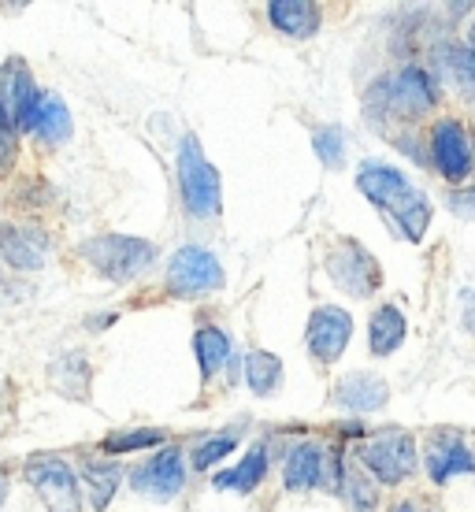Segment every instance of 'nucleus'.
<instances>
[{"label": "nucleus", "mask_w": 475, "mask_h": 512, "mask_svg": "<svg viewBox=\"0 0 475 512\" xmlns=\"http://www.w3.org/2000/svg\"><path fill=\"white\" fill-rule=\"evenodd\" d=\"M52 253V238L41 227H0V256L12 264L15 271H38Z\"/></svg>", "instance_id": "obj_12"}, {"label": "nucleus", "mask_w": 475, "mask_h": 512, "mask_svg": "<svg viewBox=\"0 0 475 512\" xmlns=\"http://www.w3.org/2000/svg\"><path fill=\"white\" fill-rule=\"evenodd\" d=\"M193 353H197V364H201V379H216V372L231 357V338L219 327H201L193 334Z\"/></svg>", "instance_id": "obj_20"}, {"label": "nucleus", "mask_w": 475, "mask_h": 512, "mask_svg": "<svg viewBox=\"0 0 475 512\" xmlns=\"http://www.w3.org/2000/svg\"><path fill=\"white\" fill-rule=\"evenodd\" d=\"M179 186L190 216L212 219L219 212V175L205 160L197 138H182L179 145Z\"/></svg>", "instance_id": "obj_3"}, {"label": "nucleus", "mask_w": 475, "mask_h": 512, "mask_svg": "<svg viewBox=\"0 0 475 512\" xmlns=\"http://www.w3.org/2000/svg\"><path fill=\"white\" fill-rule=\"evenodd\" d=\"M346 490H349V501H353V509L357 512H375V487L364 479V475L349 472L346 475Z\"/></svg>", "instance_id": "obj_30"}, {"label": "nucleus", "mask_w": 475, "mask_h": 512, "mask_svg": "<svg viewBox=\"0 0 475 512\" xmlns=\"http://www.w3.org/2000/svg\"><path fill=\"white\" fill-rule=\"evenodd\" d=\"M357 457L364 464V472L394 487L401 479H409L416 468V442L405 431H383V435L360 442Z\"/></svg>", "instance_id": "obj_4"}, {"label": "nucleus", "mask_w": 475, "mask_h": 512, "mask_svg": "<svg viewBox=\"0 0 475 512\" xmlns=\"http://www.w3.org/2000/svg\"><path fill=\"white\" fill-rule=\"evenodd\" d=\"M4 134H15V127H12V119L4 116V108H0V138H4Z\"/></svg>", "instance_id": "obj_33"}, {"label": "nucleus", "mask_w": 475, "mask_h": 512, "mask_svg": "<svg viewBox=\"0 0 475 512\" xmlns=\"http://www.w3.org/2000/svg\"><path fill=\"white\" fill-rule=\"evenodd\" d=\"M82 483H86V494H90L93 509H108L112 498H116V487H119V464L90 461L86 468H82Z\"/></svg>", "instance_id": "obj_23"}, {"label": "nucleus", "mask_w": 475, "mask_h": 512, "mask_svg": "<svg viewBox=\"0 0 475 512\" xmlns=\"http://www.w3.org/2000/svg\"><path fill=\"white\" fill-rule=\"evenodd\" d=\"M312 145H316V153H320V160L327 167H342V160H346V130L338 127H320L316 134H312Z\"/></svg>", "instance_id": "obj_27"}, {"label": "nucleus", "mask_w": 475, "mask_h": 512, "mask_svg": "<svg viewBox=\"0 0 475 512\" xmlns=\"http://www.w3.org/2000/svg\"><path fill=\"white\" fill-rule=\"evenodd\" d=\"M234 446H238V435H234V431H223V435L201 438V442L193 446V468H197V472H208V468L223 461V457H227Z\"/></svg>", "instance_id": "obj_26"}, {"label": "nucleus", "mask_w": 475, "mask_h": 512, "mask_svg": "<svg viewBox=\"0 0 475 512\" xmlns=\"http://www.w3.org/2000/svg\"><path fill=\"white\" fill-rule=\"evenodd\" d=\"M82 256L101 271L104 279L134 282L138 275L153 268L156 245L145 242V238H127V234H97L82 245Z\"/></svg>", "instance_id": "obj_1"}, {"label": "nucleus", "mask_w": 475, "mask_h": 512, "mask_svg": "<svg viewBox=\"0 0 475 512\" xmlns=\"http://www.w3.org/2000/svg\"><path fill=\"white\" fill-rule=\"evenodd\" d=\"M41 97L45 93L34 86V78H30L23 60H8V64L0 67V108H4V116L12 119V127L34 130Z\"/></svg>", "instance_id": "obj_6"}, {"label": "nucleus", "mask_w": 475, "mask_h": 512, "mask_svg": "<svg viewBox=\"0 0 475 512\" xmlns=\"http://www.w3.org/2000/svg\"><path fill=\"white\" fill-rule=\"evenodd\" d=\"M357 190L372 201L375 208H383V212H390V208L398 205L401 197L412 190L409 179L401 175L398 167H386V164H364L357 171Z\"/></svg>", "instance_id": "obj_14"}, {"label": "nucleus", "mask_w": 475, "mask_h": 512, "mask_svg": "<svg viewBox=\"0 0 475 512\" xmlns=\"http://www.w3.org/2000/svg\"><path fill=\"white\" fill-rule=\"evenodd\" d=\"M268 15L290 38H312L320 30V8L309 0H271Z\"/></svg>", "instance_id": "obj_17"}, {"label": "nucleus", "mask_w": 475, "mask_h": 512, "mask_svg": "<svg viewBox=\"0 0 475 512\" xmlns=\"http://www.w3.org/2000/svg\"><path fill=\"white\" fill-rule=\"evenodd\" d=\"M279 379H283V360L268 353V349H249V357H245V383H249V390L268 397L279 386Z\"/></svg>", "instance_id": "obj_21"}, {"label": "nucleus", "mask_w": 475, "mask_h": 512, "mask_svg": "<svg viewBox=\"0 0 475 512\" xmlns=\"http://www.w3.org/2000/svg\"><path fill=\"white\" fill-rule=\"evenodd\" d=\"M34 134L41 141H49V145H60V141L71 134V112L64 108V101L49 93V97H41V108H38V119H34Z\"/></svg>", "instance_id": "obj_22"}, {"label": "nucleus", "mask_w": 475, "mask_h": 512, "mask_svg": "<svg viewBox=\"0 0 475 512\" xmlns=\"http://www.w3.org/2000/svg\"><path fill=\"white\" fill-rule=\"evenodd\" d=\"M186 483V464H182L179 446H164V453H156L153 461H145L142 468H134L130 487L153 501H171Z\"/></svg>", "instance_id": "obj_8"}, {"label": "nucleus", "mask_w": 475, "mask_h": 512, "mask_svg": "<svg viewBox=\"0 0 475 512\" xmlns=\"http://www.w3.org/2000/svg\"><path fill=\"white\" fill-rule=\"evenodd\" d=\"M431 156H435V167L446 179L461 182L472 171V141H468V130L457 119H438L435 130H431Z\"/></svg>", "instance_id": "obj_10"}, {"label": "nucleus", "mask_w": 475, "mask_h": 512, "mask_svg": "<svg viewBox=\"0 0 475 512\" xmlns=\"http://www.w3.org/2000/svg\"><path fill=\"white\" fill-rule=\"evenodd\" d=\"M450 208H453V212H457V216L475 219V186H472V190L450 193Z\"/></svg>", "instance_id": "obj_31"}, {"label": "nucleus", "mask_w": 475, "mask_h": 512, "mask_svg": "<svg viewBox=\"0 0 475 512\" xmlns=\"http://www.w3.org/2000/svg\"><path fill=\"white\" fill-rule=\"evenodd\" d=\"M349 338H353V316L346 308L323 305L309 316V331H305V342H309V353L323 364H334V360L346 353Z\"/></svg>", "instance_id": "obj_9"}, {"label": "nucleus", "mask_w": 475, "mask_h": 512, "mask_svg": "<svg viewBox=\"0 0 475 512\" xmlns=\"http://www.w3.org/2000/svg\"><path fill=\"white\" fill-rule=\"evenodd\" d=\"M390 216L398 219V227H405V238L420 242V238H424V231H427V223H431V205L424 201V193L409 190L398 205L390 208Z\"/></svg>", "instance_id": "obj_24"}, {"label": "nucleus", "mask_w": 475, "mask_h": 512, "mask_svg": "<svg viewBox=\"0 0 475 512\" xmlns=\"http://www.w3.org/2000/svg\"><path fill=\"white\" fill-rule=\"evenodd\" d=\"M327 449L320 442H297L286 457V490H312L323 483Z\"/></svg>", "instance_id": "obj_16"}, {"label": "nucleus", "mask_w": 475, "mask_h": 512, "mask_svg": "<svg viewBox=\"0 0 475 512\" xmlns=\"http://www.w3.org/2000/svg\"><path fill=\"white\" fill-rule=\"evenodd\" d=\"M268 472V449L264 446H253L245 453L242 464H234L227 472H216L212 475V487L216 490H238V494H253L260 487V479Z\"/></svg>", "instance_id": "obj_19"}, {"label": "nucleus", "mask_w": 475, "mask_h": 512, "mask_svg": "<svg viewBox=\"0 0 475 512\" xmlns=\"http://www.w3.org/2000/svg\"><path fill=\"white\" fill-rule=\"evenodd\" d=\"M160 442H164V431L142 427V431H123V435L104 438V449L108 453H130V449H149V446H160Z\"/></svg>", "instance_id": "obj_29"}, {"label": "nucleus", "mask_w": 475, "mask_h": 512, "mask_svg": "<svg viewBox=\"0 0 475 512\" xmlns=\"http://www.w3.org/2000/svg\"><path fill=\"white\" fill-rule=\"evenodd\" d=\"M461 323L475 334V294L472 290H464L461 294Z\"/></svg>", "instance_id": "obj_32"}, {"label": "nucleus", "mask_w": 475, "mask_h": 512, "mask_svg": "<svg viewBox=\"0 0 475 512\" xmlns=\"http://www.w3.org/2000/svg\"><path fill=\"white\" fill-rule=\"evenodd\" d=\"M405 331H409V323H405V312L398 305L375 308L372 323H368V349H372L375 357H390L401 346Z\"/></svg>", "instance_id": "obj_18"}, {"label": "nucleus", "mask_w": 475, "mask_h": 512, "mask_svg": "<svg viewBox=\"0 0 475 512\" xmlns=\"http://www.w3.org/2000/svg\"><path fill=\"white\" fill-rule=\"evenodd\" d=\"M386 397H390V386L379 375H364V372L346 375L338 383V390H334V401L346 412H375L386 405Z\"/></svg>", "instance_id": "obj_15"}, {"label": "nucleus", "mask_w": 475, "mask_h": 512, "mask_svg": "<svg viewBox=\"0 0 475 512\" xmlns=\"http://www.w3.org/2000/svg\"><path fill=\"white\" fill-rule=\"evenodd\" d=\"M327 271L353 297H368L372 290H379V268H375V260L353 242H346L334 256H327Z\"/></svg>", "instance_id": "obj_11"}, {"label": "nucleus", "mask_w": 475, "mask_h": 512, "mask_svg": "<svg viewBox=\"0 0 475 512\" xmlns=\"http://www.w3.org/2000/svg\"><path fill=\"white\" fill-rule=\"evenodd\" d=\"M26 483L38 490L52 512H78V483L71 464L60 457H34L26 464Z\"/></svg>", "instance_id": "obj_7"}, {"label": "nucleus", "mask_w": 475, "mask_h": 512, "mask_svg": "<svg viewBox=\"0 0 475 512\" xmlns=\"http://www.w3.org/2000/svg\"><path fill=\"white\" fill-rule=\"evenodd\" d=\"M4 494H8V479L0 475V505H4Z\"/></svg>", "instance_id": "obj_34"}, {"label": "nucleus", "mask_w": 475, "mask_h": 512, "mask_svg": "<svg viewBox=\"0 0 475 512\" xmlns=\"http://www.w3.org/2000/svg\"><path fill=\"white\" fill-rule=\"evenodd\" d=\"M390 512H416V509H412V505H394Z\"/></svg>", "instance_id": "obj_35"}, {"label": "nucleus", "mask_w": 475, "mask_h": 512, "mask_svg": "<svg viewBox=\"0 0 475 512\" xmlns=\"http://www.w3.org/2000/svg\"><path fill=\"white\" fill-rule=\"evenodd\" d=\"M468 49L475 52V26H472V34H468Z\"/></svg>", "instance_id": "obj_36"}, {"label": "nucleus", "mask_w": 475, "mask_h": 512, "mask_svg": "<svg viewBox=\"0 0 475 512\" xmlns=\"http://www.w3.org/2000/svg\"><path fill=\"white\" fill-rule=\"evenodd\" d=\"M167 282L179 297H205L223 286V264L208 249L182 245L179 253L167 260Z\"/></svg>", "instance_id": "obj_5"}, {"label": "nucleus", "mask_w": 475, "mask_h": 512, "mask_svg": "<svg viewBox=\"0 0 475 512\" xmlns=\"http://www.w3.org/2000/svg\"><path fill=\"white\" fill-rule=\"evenodd\" d=\"M472 475L475 472V457L468 453V446L461 442V435L453 431H442L427 442V475L435 483H446L450 475Z\"/></svg>", "instance_id": "obj_13"}, {"label": "nucleus", "mask_w": 475, "mask_h": 512, "mask_svg": "<svg viewBox=\"0 0 475 512\" xmlns=\"http://www.w3.org/2000/svg\"><path fill=\"white\" fill-rule=\"evenodd\" d=\"M435 104V86H431V75L420 71V67H405L401 75L383 78L375 93L368 97V116H383V112H394L401 119H420L431 112Z\"/></svg>", "instance_id": "obj_2"}, {"label": "nucleus", "mask_w": 475, "mask_h": 512, "mask_svg": "<svg viewBox=\"0 0 475 512\" xmlns=\"http://www.w3.org/2000/svg\"><path fill=\"white\" fill-rule=\"evenodd\" d=\"M52 379H56V386H60L67 397H86V394H90V364H86V357H82V353H67L64 360H56Z\"/></svg>", "instance_id": "obj_25"}, {"label": "nucleus", "mask_w": 475, "mask_h": 512, "mask_svg": "<svg viewBox=\"0 0 475 512\" xmlns=\"http://www.w3.org/2000/svg\"><path fill=\"white\" fill-rule=\"evenodd\" d=\"M442 60H446V71H450V78L457 82V90L475 93V52L472 49H450Z\"/></svg>", "instance_id": "obj_28"}]
</instances>
